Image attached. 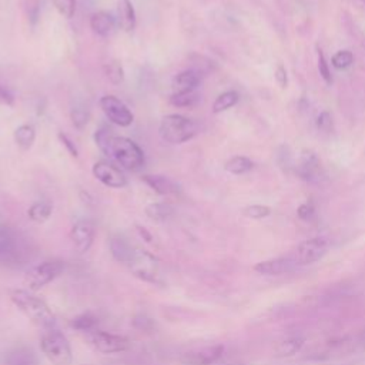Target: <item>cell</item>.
I'll return each mask as SVG.
<instances>
[{
    "instance_id": "cell-41",
    "label": "cell",
    "mask_w": 365,
    "mask_h": 365,
    "mask_svg": "<svg viewBox=\"0 0 365 365\" xmlns=\"http://www.w3.org/2000/svg\"><path fill=\"white\" fill-rule=\"evenodd\" d=\"M276 80H277V83H279V86H280L281 89H286V87H287V72H286V69H284L281 64L277 67Z\"/></svg>"
},
{
    "instance_id": "cell-6",
    "label": "cell",
    "mask_w": 365,
    "mask_h": 365,
    "mask_svg": "<svg viewBox=\"0 0 365 365\" xmlns=\"http://www.w3.org/2000/svg\"><path fill=\"white\" fill-rule=\"evenodd\" d=\"M135 277L150 284H162L159 260L146 250L136 249L132 260L128 264Z\"/></svg>"
},
{
    "instance_id": "cell-33",
    "label": "cell",
    "mask_w": 365,
    "mask_h": 365,
    "mask_svg": "<svg viewBox=\"0 0 365 365\" xmlns=\"http://www.w3.org/2000/svg\"><path fill=\"white\" fill-rule=\"evenodd\" d=\"M246 217L253 218V220H262L266 218L271 214V208L267 206H260V204H254V206H249L245 210H242Z\"/></svg>"
},
{
    "instance_id": "cell-24",
    "label": "cell",
    "mask_w": 365,
    "mask_h": 365,
    "mask_svg": "<svg viewBox=\"0 0 365 365\" xmlns=\"http://www.w3.org/2000/svg\"><path fill=\"white\" fill-rule=\"evenodd\" d=\"M53 213V206L52 203L46 201V200H42V201H36L30 206L28 214H29V218L35 223H45L50 218Z\"/></svg>"
},
{
    "instance_id": "cell-10",
    "label": "cell",
    "mask_w": 365,
    "mask_h": 365,
    "mask_svg": "<svg viewBox=\"0 0 365 365\" xmlns=\"http://www.w3.org/2000/svg\"><path fill=\"white\" fill-rule=\"evenodd\" d=\"M328 249L330 245L325 238L315 237L303 241L293 256L297 260L298 266H310L322 260L324 256L328 253Z\"/></svg>"
},
{
    "instance_id": "cell-16",
    "label": "cell",
    "mask_w": 365,
    "mask_h": 365,
    "mask_svg": "<svg viewBox=\"0 0 365 365\" xmlns=\"http://www.w3.org/2000/svg\"><path fill=\"white\" fill-rule=\"evenodd\" d=\"M110 252L114 260L128 266L136 252V247H133L123 235H113L110 240Z\"/></svg>"
},
{
    "instance_id": "cell-21",
    "label": "cell",
    "mask_w": 365,
    "mask_h": 365,
    "mask_svg": "<svg viewBox=\"0 0 365 365\" xmlns=\"http://www.w3.org/2000/svg\"><path fill=\"white\" fill-rule=\"evenodd\" d=\"M198 83H200V76L194 70H184L173 79V90L174 93L193 91L197 89Z\"/></svg>"
},
{
    "instance_id": "cell-11",
    "label": "cell",
    "mask_w": 365,
    "mask_h": 365,
    "mask_svg": "<svg viewBox=\"0 0 365 365\" xmlns=\"http://www.w3.org/2000/svg\"><path fill=\"white\" fill-rule=\"evenodd\" d=\"M91 172L100 183L110 189H123L128 186V179L123 172L108 162H97Z\"/></svg>"
},
{
    "instance_id": "cell-18",
    "label": "cell",
    "mask_w": 365,
    "mask_h": 365,
    "mask_svg": "<svg viewBox=\"0 0 365 365\" xmlns=\"http://www.w3.org/2000/svg\"><path fill=\"white\" fill-rule=\"evenodd\" d=\"M5 365H39V359L32 348L21 345L6 354Z\"/></svg>"
},
{
    "instance_id": "cell-30",
    "label": "cell",
    "mask_w": 365,
    "mask_h": 365,
    "mask_svg": "<svg viewBox=\"0 0 365 365\" xmlns=\"http://www.w3.org/2000/svg\"><path fill=\"white\" fill-rule=\"evenodd\" d=\"M301 345H303V339L300 338H291V339L283 341L277 347V354L280 356H291L300 351Z\"/></svg>"
},
{
    "instance_id": "cell-25",
    "label": "cell",
    "mask_w": 365,
    "mask_h": 365,
    "mask_svg": "<svg viewBox=\"0 0 365 365\" xmlns=\"http://www.w3.org/2000/svg\"><path fill=\"white\" fill-rule=\"evenodd\" d=\"M70 325L80 331V332H86V334H90L93 331L97 330V325H99V318L91 314V313H84V314H80L77 317H74L72 321H70Z\"/></svg>"
},
{
    "instance_id": "cell-40",
    "label": "cell",
    "mask_w": 365,
    "mask_h": 365,
    "mask_svg": "<svg viewBox=\"0 0 365 365\" xmlns=\"http://www.w3.org/2000/svg\"><path fill=\"white\" fill-rule=\"evenodd\" d=\"M0 103H4L6 106H13L15 104L13 93L2 84H0Z\"/></svg>"
},
{
    "instance_id": "cell-31",
    "label": "cell",
    "mask_w": 365,
    "mask_h": 365,
    "mask_svg": "<svg viewBox=\"0 0 365 365\" xmlns=\"http://www.w3.org/2000/svg\"><path fill=\"white\" fill-rule=\"evenodd\" d=\"M72 123L76 129L82 130L84 129V126L89 123L90 120V113L87 111V108L84 107H76L72 110Z\"/></svg>"
},
{
    "instance_id": "cell-42",
    "label": "cell",
    "mask_w": 365,
    "mask_h": 365,
    "mask_svg": "<svg viewBox=\"0 0 365 365\" xmlns=\"http://www.w3.org/2000/svg\"><path fill=\"white\" fill-rule=\"evenodd\" d=\"M137 230H139L140 235L146 238V241H152V235H150V232H149L146 228H143V227H137Z\"/></svg>"
},
{
    "instance_id": "cell-28",
    "label": "cell",
    "mask_w": 365,
    "mask_h": 365,
    "mask_svg": "<svg viewBox=\"0 0 365 365\" xmlns=\"http://www.w3.org/2000/svg\"><path fill=\"white\" fill-rule=\"evenodd\" d=\"M200 96L196 90L184 91V93H173L170 97V104L174 107H193L198 103Z\"/></svg>"
},
{
    "instance_id": "cell-43",
    "label": "cell",
    "mask_w": 365,
    "mask_h": 365,
    "mask_svg": "<svg viewBox=\"0 0 365 365\" xmlns=\"http://www.w3.org/2000/svg\"><path fill=\"white\" fill-rule=\"evenodd\" d=\"M342 365H348V364H342Z\"/></svg>"
},
{
    "instance_id": "cell-14",
    "label": "cell",
    "mask_w": 365,
    "mask_h": 365,
    "mask_svg": "<svg viewBox=\"0 0 365 365\" xmlns=\"http://www.w3.org/2000/svg\"><path fill=\"white\" fill-rule=\"evenodd\" d=\"M297 267H300V266H298L297 260L294 259V256H287V257H279V259L262 262L254 266V271H257L259 274H263V276L273 277V276H283V274L291 273Z\"/></svg>"
},
{
    "instance_id": "cell-1",
    "label": "cell",
    "mask_w": 365,
    "mask_h": 365,
    "mask_svg": "<svg viewBox=\"0 0 365 365\" xmlns=\"http://www.w3.org/2000/svg\"><path fill=\"white\" fill-rule=\"evenodd\" d=\"M11 300L18 307V310L25 314V317L29 318L36 327L45 331L56 328L55 314L39 297L25 290H13L11 291Z\"/></svg>"
},
{
    "instance_id": "cell-37",
    "label": "cell",
    "mask_w": 365,
    "mask_h": 365,
    "mask_svg": "<svg viewBox=\"0 0 365 365\" xmlns=\"http://www.w3.org/2000/svg\"><path fill=\"white\" fill-rule=\"evenodd\" d=\"M297 214L303 221H311L315 217V208H314L313 203H305L298 207Z\"/></svg>"
},
{
    "instance_id": "cell-34",
    "label": "cell",
    "mask_w": 365,
    "mask_h": 365,
    "mask_svg": "<svg viewBox=\"0 0 365 365\" xmlns=\"http://www.w3.org/2000/svg\"><path fill=\"white\" fill-rule=\"evenodd\" d=\"M354 62V56L349 50H341L337 55H334L332 57V66L338 70H344L347 67H349Z\"/></svg>"
},
{
    "instance_id": "cell-38",
    "label": "cell",
    "mask_w": 365,
    "mask_h": 365,
    "mask_svg": "<svg viewBox=\"0 0 365 365\" xmlns=\"http://www.w3.org/2000/svg\"><path fill=\"white\" fill-rule=\"evenodd\" d=\"M317 128L322 132H330L332 129V118L328 111H322L317 120Z\"/></svg>"
},
{
    "instance_id": "cell-3",
    "label": "cell",
    "mask_w": 365,
    "mask_h": 365,
    "mask_svg": "<svg viewBox=\"0 0 365 365\" xmlns=\"http://www.w3.org/2000/svg\"><path fill=\"white\" fill-rule=\"evenodd\" d=\"M198 132H200L198 123L180 114L164 116L159 128L160 137L170 145L186 143L193 137H196Z\"/></svg>"
},
{
    "instance_id": "cell-27",
    "label": "cell",
    "mask_w": 365,
    "mask_h": 365,
    "mask_svg": "<svg viewBox=\"0 0 365 365\" xmlns=\"http://www.w3.org/2000/svg\"><path fill=\"white\" fill-rule=\"evenodd\" d=\"M238 99H240V97H238V93H237V91L230 90V91L221 93V94L215 99V101H214V104H213V113L218 114V113H223V111L231 108L232 106L237 104Z\"/></svg>"
},
{
    "instance_id": "cell-26",
    "label": "cell",
    "mask_w": 365,
    "mask_h": 365,
    "mask_svg": "<svg viewBox=\"0 0 365 365\" xmlns=\"http://www.w3.org/2000/svg\"><path fill=\"white\" fill-rule=\"evenodd\" d=\"M225 172L231 173V174H246L249 173L252 169H253V162L247 157H242V156H237V157H232L230 159L225 166H224Z\"/></svg>"
},
{
    "instance_id": "cell-29",
    "label": "cell",
    "mask_w": 365,
    "mask_h": 365,
    "mask_svg": "<svg viewBox=\"0 0 365 365\" xmlns=\"http://www.w3.org/2000/svg\"><path fill=\"white\" fill-rule=\"evenodd\" d=\"M104 74L113 84H120L125 82V70L118 62H110L104 66Z\"/></svg>"
},
{
    "instance_id": "cell-23",
    "label": "cell",
    "mask_w": 365,
    "mask_h": 365,
    "mask_svg": "<svg viewBox=\"0 0 365 365\" xmlns=\"http://www.w3.org/2000/svg\"><path fill=\"white\" fill-rule=\"evenodd\" d=\"M36 140V130L32 125H22L15 130V142L22 150L32 149Z\"/></svg>"
},
{
    "instance_id": "cell-2",
    "label": "cell",
    "mask_w": 365,
    "mask_h": 365,
    "mask_svg": "<svg viewBox=\"0 0 365 365\" xmlns=\"http://www.w3.org/2000/svg\"><path fill=\"white\" fill-rule=\"evenodd\" d=\"M113 159L118 166L135 172L145 164V153L137 143L128 137L113 136L103 152Z\"/></svg>"
},
{
    "instance_id": "cell-4",
    "label": "cell",
    "mask_w": 365,
    "mask_h": 365,
    "mask_svg": "<svg viewBox=\"0 0 365 365\" xmlns=\"http://www.w3.org/2000/svg\"><path fill=\"white\" fill-rule=\"evenodd\" d=\"M40 348L53 365H70L73 352L69 339L57 328L46 330L40 338Z\"/></svg>"
},
{
    "instance_id": "cell-32",
    "label": "cell",
    "mask_w": 365,
    "mask_h": 365,
    "mask_svg": "<svg viewBox=\"0 0 365 365\" xmlns=\"http://www.w3.org/2000/svg\"><path fill=\"white\" fill-rule=\"evenodd\" d=\"M56 11L66 19H72L76 12V0H53Z\"/></svg>"
},
{
    "instance_id": "cell-17",
    "label": "cell",
    "mask_w": 365,
    "mask_h": 365,
    "mask_svg": "<svg viewBox=\"0 0 365 365\" xmlns=\"http://www.w3.org/2000/svg\"><path fill=\"white\" fill-rule=\"evenodd\" d=\"M153 191H156L160 196H172V194H177L180 191L179 186L176 181H173L172 179L166 177V176H159V174H147L143 176L142 179Z\"/></svg>"
},
{
    "instance_id": "cell-20",
    "label": "cell",
    "mask_w": 365,
    "mask_h": 365,
    "mask_svg": "<svg viewBox=\"0 0 365 365\" xmlns=\"http://www.w3.org/2000/svg\"><path fill=\"white\" fill-rule=\"evenodd\" d=\"M90 28L94 35H97L100 38H106L114 30L116 21L107 12H97L90 19Z\"/></svg>"
},
{
    "instance_id": "cell-35",
    "label": "cell",
    "mask_w": 365,
    "mask_h": 365,
    "mask_svg": "<svg viewBox=\"0 0 365 365\" xmlns=\"http://www.w3.org/2000/svg\"><path fill=\"white\" fill-rule=\"evenodd\" d=\"M113 136H114L113 132H111L108 128H106V126L100 128V129L96 132L94 140H96V145L99 146V149H100L101 152H104V149L107 147V145H108V142H110V139H111Z\"/></svg>"
},
{
    "instance_id": "cell-13",
    "label": "cell",
    "mask_w": 365,
    "mask_h": 365,
    "mask_svg": "<svg viewBox=\"0 0 365 365\" xmlns=\"http://www.w3.org/2000/svg\"><path fill=\"white\" fill-rule=\"evenodd\" d=\"M223 345H211L189 351L181 356L180 361L183 365H213L223 356Z\"/></svg>"
},
{
    "instance_id": "cell-19",
    "label": "cell",
    "mask_w": 365,
    "mask_h": 365,
    "mask_svg": "<svg viewBox=\"0 0 365 365\" xmlns=\"http://www.w3.org/2000/svg\"><path fill=\"white\" fill-rule=\"evenodd\" d=\"M118 25L125 32L130 33L136 28V11L132 0H118Z\"/></svg>"
},
{
    "instance_id": "cell-36",
    "label": "cell",
    "mask_w": 365,
    "mask_h": 365,
    "mask_svg": "<svg viewBox=\"0 0 365 365\" xmlns=\"http://www.w3.org/2000/svg\"><path fill=\"white\" fill-rule=\"evenodd\" d=\"M318 70H320L321 77L325 80V83L331 84L332 83V76H331L328 63L325 60V56H324V53L321 50H318Z\"/></svg>"
},
{
    "instance_id": "cell-9",
    "label": "cell",
    "mask_w": 365,
    "mask_h": 365,
    "mask_svg": "<svg viewBox=\"0 0 365 365\" xmlns=\"http://www.w3.org/2000/svg\"><path fill=\"white\" fill-rule=\"evenodd\" d=\"M100 107L111 123H114L120 128H129L133 123V120H135L133 113L129 110V107L123 101L117 99L116 96H111V94L103 96L100 99Z\"/></svg>"
},
{
    "instance_id": "cell-39",
    "label": "cell",
    "mask_w": 365,
    "mask_h": 365,
    "mask_svg": "<svg viewBox=\"0 0 365 365\" xmlns=\"http://www.w3.org/2000/svg\"><path fill=\"white\" fill-rule=\"evenodd\" d=\"M57 137H59V140H60V143L66 147V150L69 152V155L72 156V157H79V150H77V147L74 146V143L72 142V139L67 136V135H64V133H59L57 135Z\"/></svg>"
},
{
    "instance_id": "cell-22",
    "label": "cell",
    "mask_w": 365,
    "mask_h": 365,
    "mask_svg": "<svg viewBox=\"0 0 365 365\" xmlns=\"http://www.w3.org/2000/svg\"><path fill=\"white\" fill-rule=\"evenodd\" d=\"M174 213V208L167 203H153L146 207L147 217L155 223L167 221Z\"/></svg>"
},
{
    "instance_id": "cell-15",
    "label": "cell",
    "mask_w": 365,
    "mask_h": 365,
    "mask_svg": "<svg viewBox=\"0 0 365 365\" xmlns=\"http://www.w3.org/2000/svg\"><path fill=\"white\" fill-rule=\"evenodd\" d=\"M297 174L307 181H315L320 179L321 174V166H320V160L317 159V156L311 152H305L301 159L300 163L296 167Z\"/></svg>"
},
{
    "instance_id": "cell-7",
    "label": "cell",
    "mask_w": 365,
    "mask_h": 365,
    "mask_svg": "<svg viewBox=\"0 0 365 365\" xmlns=\"http://www.w3.org/2000/svg\"><path fill=\"white\" fill-rule=\"evenodd\" d=\"M87 341L96 351H99L101 354L126 352L132 347V342L128 337L110 334V332L99 331V330L87 334Z\"/></svg>"
},
{
    "instance_id": "cell-5",
    "label": "cell",
    "mask_w": 365,
    "mask_h": 365,
    "mask_svg": "<svg viewBox=\"0 0 365 365\" xmlns=\"http://www.w3.org/2000/svg\"><path fill=\"white\" fill-rule=\"evenodd\" d=\"M26 260V249L19 235L0 224V264L22 266Z\"/></svg>"
},
{
    "instance_id": "cell-12",
    "label": "cell",
    "mask_w": 365,
    "mask_h": 365,
    "mask_svg": "<svg viewBox=\"0 0 365 365\" xmlns=\"http://www.w3.org/2000/svg\"><path fill=\"white\" fill-rule=\"evenodd\" d=\"M96 237V225L90 220H79L70 231V238L79 253H86L93 246Z\"/></svg>"
},
{
    "instance_id": "cell-8",
    "label": "cell",
    "mask_w": 365,
    "mask_h": 365,
    "mask_svg": "<svg viewBox=\"0 0 365 365\" xmlns=\"http://www.w3.org/2000/svg\"><path fill=\"white\" fill-rule=\"evenodd\" d=\"M64 271V263L62 260H47L33 267L26 279V284L32 291H38L56 280Z\"/></svg>"
}]
</instances>
